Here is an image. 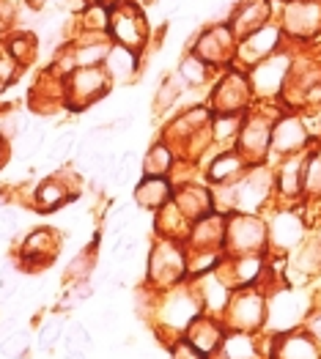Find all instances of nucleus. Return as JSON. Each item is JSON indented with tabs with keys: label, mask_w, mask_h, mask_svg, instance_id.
<instances>
[{
	"label": "nucleus",
	"mask_w": 321,
	"mask_h": 359,
	"mask_svg": "<svg viewBox=\"0 0 321 359\" xmlns=\"http://www.w3.org/2000/svg\"><path fill=\"white\" fill-rule=\"evenodd\" d=\"M223 324L228 332H244V334L261 332L266 327V291L258 285L234 288L223 313Z\"/></svg>",
	"instance_id": "f257e3e1"
},
{
	"label": "nucleus",
	"mask_w": 321,
	"mask_h": 359,
	"mask_svg": "<svg viewBox=\"0 0 321 359\" xmlns=\"http://www.w3.org/2000/svg\"><path fill=\"white\" fill-rule=\"evenodd\" d=\"M146 280L157 291H171L187 280V252L171 239L157 241L146 258Z\"/></svg>",
	"instance_id": "f03ea898"
},
{
	"label": "nucleus",
	"mask_w": 321,
	"mask_h": 359,
	"mask_svg": "<svg viewBox=\"0 0 321 359\" xmlns=\"http://www.w3.org/2000/svg\"><path fill=\"white\" fill-rule=\"evenodd\" d=\"M269 247V231L256 214L236 211L225 219V239H223V255L242 258V255H263Z\"/></svg>",
	"instance_id": "7ed1b4c3"
},
{
	"label": "nucleus",
	"mask_w": 321,
	"mask_h": 359,
	"mask_svg": "<svg viewBox=\"0 0 321 359\" xmlns=\"http://www.w3.org/2000/svg\"><path fill=\"white\" fill-rule=\"evenodd\" d=\"M66 88H69V104H72L74 110H83V107L93 104L96 99H102V96L107 93L110 77H107V72L99 69V66H83V69H77L74 74H69Z\"/></svg>",
	"instance_id": "20e7f679"
},
{
	"label": "nucleus",
	"mask_w": 321,
	"mask_h": 359,
	"mask_svg": "<svg viewBox=\"0 0 321 359\" xmlns=\"http://www.w3.org/2000/svg\"><path fill=\"white\" fill-rule=\"evenodd\" d=\"M250 83L242 74H225L209 96V110L217 116H239L250 104Z\"/></svg>",
	"instance_id": "39448f33"
},
{
	"label": "nucleus",
	"mask_w": 321,
	"mask_h": 359,
	"mask_svg": "<svg viewBox=\"0 0 321 359\" xmlns=\"http://www.w3.org/2000/svg\"><path fill=\"white\" fill-rule=\"evenodd\" d=\"M272 149V126L266 118H247L242 121L239 137H236V151L247 165H261L266 151Z\"/></svg>",
	"instance_id": "423d86ee"
},
{
	"label": "nucleus",
	"mask_w": 321,
	"mask_h": 359,
	"mask_svg": "<svg viewBox=\"0 0 321 359\" xmlns=\"http://www.w3.org/2000/svg\"><path fill=\"white\" fill-rule=\"evenodd\" d=\"M225 324H223V318H217V316H209V313H201L190 327L187 332L181 334L195 351H201L206 359L211 357L214 351H220L223 348V343H225Z\"/></svg>",
	"instance_id": "0eeeda50"
},
{
	"label": "nucleus",
	"mask_w": 321,
	"mask_h": 359,
	"mask_svg": "<svg viewBox=\"0 0 321 359\" xmlns=\"http://www.w3.org/2000/svg\"><path fill=\"white\" fill-rule=\"evenodd\" d=\"M289 72H291V60L289 58H277V55H269L256 63V69L250 72V90L258 93V96H277V90H283L286 80H289Z\"/></svg>",
	"instance_id": "6e6552de"
},
{
	"label": "nucleus",
	"mask_w": 321,
	"mask_h": 359,
	"mask_svg": "<svg viewBox=\"0 0 321 359\" xmlns=\"http://www.w3.org/2000/svg\"><path fill=\"white\" fill-rule=\"evenodd\" d=\"M269 359H321V348L308 332L296 327L291 332L272 334Z\"/></svg>",
	"instance_id": "1a4fd4ad"
},
{
	"label": "nucleus",
	"mask_w": 321,
	"mask_h": 359,
	"mask_svg": "<svg viewBox=\"0 0 321 359\" xmlns=\"http://www.w3.org/2000/svg\"><path fill=\"white\" fill-rule=\"evenodd\" d=\"M269 231V241L280 250V252H289L296 250L302 241H305V222L299 219V211L283 209L272 217V228Z\"/></svg>",
	"instance_id": "9d476101"
},
{
	"label": "nucleus",
	"mask_w": 321,
	"mask_h": 359,
	"mask_svg": "<svg viewBox=\"0 0 321 359\" xmlns=\"http://www.w3.org/2000/svg\"><path fill=\"white\" fill-rule=\"evenodd\" d=\"M310 143V135H308V126L305 121L296 118V116H286L272 126V149L283 156H294Z\"/></svg>",
	"instance_id": "9b49d317"
},
{
	"label": "nucleus",
	"mask_w": 321,
	"mask_h": 359,
	"mask_svg": "<svg viewBox=\"0 0 321 359\" xmlns=\"http://www.w3.org/2000/svg\"><path fill=\"white\" fill-rule=\"evenodd\" d=\"M173 206L190 222H195V219H201L204 214L209 211H214L211 206V189L209 187H201V184H181V187H173Z\"/></svg>",
	"instance_id": "f8f14e48"
},
{
	"label": "nucleus",
	"mask_w": 321,
	"mask_h": 359,
	"mask_svg": "<svg viewBox=\"0 0 321 359\" xmlns=\"http://www.w3.org/2000/svg\"><path fill=\"white\" fill-rule=\"evenodd\" d=\"M286 30L291 36H316L321 30V0H299L286 11Z\"/></svg>",
	"instance_id": "ddd939ff"
},
{
	"label": "nucleus",
	"mask_w": 321,
	"mask_h": 359,
	"mask_svg": "<svg viewBox=\"0 0 321 359\" xmlns=\"http://www.w3.org/2000/svg\"><path fill=\"white\" fill-rule=\"evenodd\" d=\"M302 173H305V159H299V154L286 156V162L275 173V192L291 203L299 201L302 198Z\"/></svg>",
	"instance_id": "4468645a"
},
{
	"label": "nucleus",
	"mask_w": 321,
	"mask_h": 359,
	"mask_svg": "<svg viewBox=\"0 0 321 359\" xmlns=\"http://www.w3.org/2000/svg\"><path fill=\"white\" fill-rule=\"evenodd\" d=\"M231 50H234V33L228 28H214L201 33L192 55H198L206 63H220V60L228 58Z\"/></svg>",
	"instance_id": "2eb2a0df"
},
{
	"label": "nucleus",
	"mask_w": 321,
	"mask_h": 359,
	"mask_svg": "<svg viewBox=\"0 0 321 359\" xmlns=\"http://www.w3.org/2000/svg\"><path fill=\"white\" fill-rule=\"evenodd\" d=\"M171 198H173V184L168 179H151V176H146L135 187V203L140 209L159 211L162 206L171 203Z\"/></svg>",
	"instance_id": "dca6fc26"
},
{
	"label": "nucleus",
	"mask_w": 321,
	"mask_h": 359,
	"mask_svg": "<svg viewBox=\"0 0 321 359\" xmlns=\"http://www.w3.org/2000/svg\"><path fill=\"white\" fill-rule=\"evenodd\" d=\"M277 44H280V30L263 28L261 25V28L253 30L250 36L242 39V55H244L247 60H253V63H258V60L275 55Z\"/></svg>",
	"instance_id": "f3484780"
},
{
	"label": "nucleus",
	"mask_w": 321,
	"mask_h": 359,
	"mask_svg": "<svg viewBox=\"0 0 321 359\" xmlns=\"http://www.w3.org/2000/svg\"><path fill=\"white\" fill-rule=\"evenodd\" d=\"M110 28H113L116 39L121 41V47H126V50L143 44V20L135 14V8H121V11H116Z\"/></svg>",
	"instance_id": "a211bd4d"
},
{
	"label": "nucleus",
	"mask_w": 321,
	"mask_h": 359,
	"mask_svg": "<svg viewBox=\"0 0 321 359\" xmlns=\"http://www.w3.org/2000/svg\"><path fill=\"white\" fill-rule=\"evenodd\" d=\"M250 165L242 159L239 151H223L211 159V168H209V181L217 187V184H228V181H236Z\"/></svg>",
	"instance_id": "6ab92c4d"
},
{
	"label": "nucleus",
	"mask_w": 321,
	"mask_h": 359,
	"mask_svg": "<svg viewBox=\"0 0 321 359\" xmlns=\"http://www.w3.org/2000/svg\"><path fill=\"white\" fill-rule=\"evenodd\" d=\"M171 170H173V149H171V143H154L146 151L143 173L151 176V179H168Z\"/></svg>",
	"instance_id": "aec40b11"
},
{
	"label": "nucleus",
	"mask_w": 321,
	"mask_h": 359,
	"mask_svg": "<svg viewBox=\"0 0 321 359\" xmlns=\"http://www.w3.org/2000/svg\"><path fill=\"white\" fill-rule=\"evenodd\" d=\"M53 233L47 231V228H39V231H33L25 241V247H22V255H25V261L30 264H44V261H50V255H53Z\"/></svg>",
	"instance_id": "412c9836"
},
{
	"label": "nucleus",
	"mask_w": 321,
	"mask_h": 359,
	"mask_svg": "<svg viewBox=\"0 0 321 359\" xmlns=\"http://www.w3.org/2000/svg\"><path fill=\"white\" fill-rule=\"evenodd\" d=\"M107 77L110 80H126V77H132L135 74V69H138V58L132 55V50H126V47H113L110 53H107Z\"/></svg>",
	"instance_id": "4be33fe9"
},
{
	"label": "nucleus",
	"mask_w": 321,
	"mask_h": 359,
	"mask_svg": "<svg viewBox=\"0 0 321 359\" xmlns=\"http://www.w3.org/2000/svg\"><path fill=\"white\" fill-rule=\"evenodd\" d=\"M69 201V192L63 187V181L53 179V181H44L39 189H36V206H41V211H53L58 209L60 203Z\"/></svg>",
	"instance_id": "5701e85b"
},
{
	"label": "nucleus",
	"mask_w": 321,
	"mask_h": 359,
	"mask_svg": "<svg viewBox=\"0 0 321 359\" xmlns=\"http://www.w3.org/2000/svg\"><path fill=\"white\" fill-rule=\"evenodd\" d=\"M302 195L310 201L321 198V156L310 154L305 159V173H302Z\"/></svg>",
	"instance_id": "b1692460"
},
{
	"label": "nucleus",
	"mask_w": 321,
	"mask_h": 359,
	"mask_svg": "<svg viewBox=\"0 0 321 359\" xmlns=\"http://www.w3.org/2000/svg\"><path fill=\"white\" fill-rule=\"evenodd\" d=\"M178 77H181L184 86L198 88V86H204L206 80H209V63L201 60L198 55H190V58L181 60V66H178Z\"/></svg>",
	"instance_id": "393cba45"
},
{
	"label": "nucleus",
	"mask_w": 321,
	"mask_h": 359,
	"mask_svg": "<svg viewBox=\"0 0 321 359\" xmlns=\"http://www.w3.org/2000/svg\"><path fill=\"white\" fill-rule=\"evenodd\" d=\"M28 348H30V337L25 330L8 332V334L0 340V354L8 359H22L28 354Z\"/></svg>",
	"instance_id": "a878e982"
},
{
	"label": "nucleus",
	"mask_w": 321,
	"mask_h": 359,
	"mask_svg": "<svg viewBox=\"0 0 321 359\" xmlns=\"http://www.w3.org/2000/svg\"><path fill=\"white\" fill-rule=\"evenodd\" d=\"M91 346H93V340H91V332H88L86 324L72 321V324L66 327V351H69V354H74V351L86 354Z\"/></svg>",
	"instance_id": "bb28decb"
},
{
	"label": "nucleus",
	"mask_w": 321,
	"mask_h": 359,
	"mask_svg": "<svg viewBox=\"0 0 321 359\" xmlns=\"http://www.w3.org/2000/svg\"><path fill=\"white\" fill-rule=\"evenodd\" d=\"M8 55L17 60V63H28V60L33 58V39H30L28 33L14 36V39L8 41Z\"/></svg>",
	"instance_id": "cd10ccee"
},
{
	"label": "nucleus",
	"mask_w": 321,
	"mask_h": 359,
	"mask_svg": "<svg viewBox=\"0 0 321 359\" xmlns=\"http://www.w3.org/2000/svg\"><path fill=\"white\" fill-rule=\"evenodd\" d=\"M63 327H66L63 318H50V321L41 327V332H39V348H41V351H50V348L58 343Z\"/></svg>",
	"instance_id": "c85d7f7f"
},
{
	"label": "nucleus",
	"mask_w": 321,
	"mask_h": 359,
	"mask_svg": "<svg viewBox=\"0 0 321 359\" xmlns=\"http://www.w3.org/2000/svg\"><path fill=\"white\" fill-rule=\"evenodd\" d=\"M302 330L308 332V334L316 340V346L321 348V302L308 310V316H305V321H302Z\"/></svg>",
	"instance_id": "c756f323"
},
{
	"label": "nucleus",
	"mask_w": 321,
	"mask_h": 359,
	"mask_svg": "<svg viewBox=\"0 0 321 359\" xmlns=\"http://www.w3.org/2000/svg\"><path fill=\"white\" fill-rule=\"evenodd\" d=\"M91 271H93V255H91V252L77 255V258L69 264V277H72V280H88Z\"/></svg>",
	"instance_id": "7c9ffc66"
},
{
	"label": "nucleus",
	"mask_w": 321,
	"mask_h": 359,
	"mask_svg": "<svg viewBox=\"0 0 321 359\" xmlns=\"http://www.w3.org/2000/svg\"><path fill=\"white\" fill-rule=\"evenodd\" d=\"M171 359H206L201 351H195L184 337H178L173 346H171Z\"/></svg>",
	"instance_id": "2f4dec72"
},
{
	"label": "nucleus",
	"mask_w": 321,
	"mask_h": 359,
	"mask_svg": "<svg viewBox=\"0 0 321 359\" xmlns=\"http://www.w3.org/2000/svg\"><path fill=\"white\" fill-rule=\"evenodd\" d=\"M17 66H20V63L11 58V55H0V86H6V83L14 80Z\"/></svg>",
	"instance_id": "473e14b6"
},
{
	"label": "nucleus",
	"mask_w": 321,
	"mask_h": 359,
	"mask_svg": "<svg viewBox=\"0 0 321 359\" xmlns=\"http://www.w3.org/2000/svg\"><path fill=\"white\" fill-rule=\"evenodd\" d=\"M72 151V135H60L58 140L53 143V149H50V159H63L66 154Z\"/></svg>",
	"instance_id": "72a5a7b5"
},
{
	"label": "nucleus",
	"mask_w": 321,
	"mask_h": 359,
	"mask_svg": "<svg viewBox=\"0 0 321 359\" xmlns=\"http://www.w3.org/2000/svg\"><path fill=\"white\" fill-rule=\"evenodd\" d=\"M14 228H17V217H14L11 211L0 209V239L11 236V233H14Z\"/></svg>",
	"instance_id": "f704fd0d"
},
{
	"label": "nucleus",
	"mask_w": 321,
	"mask_h": 359,
	"mask_svg": "<svg viewBox=\"0 0 321 359\" xmlns=\"http://www.w3.org/2000/svg\"><path fill=\"white\" fill-rule=\"evenodd\" d=\"M66 359H86V354H80V351H74V354H69Z\"/></svg>",
	"instance_id": "c9c22d12"
},
{
	"label": "nucleus",
	"mask_w": 321,
	"mask_h": 359,
	"mask_svg": "<svg viewBox=\"0 0 321 359\" xmlns=\"http://www.w3.org/2000/svg\"><path fill=\"white\" fill-rule=\"evenodd\" d=\"M6 198H8V195H6V192H3V189H0V206H3V203H6Z\"/></svg>",
	"instance_id": "e433bc0d"
},
{
	"label": "nucleus",
	"mask_w": 321,
	"mask_h": 359,
	"mask_svg": "<svg viewBox=\"0 0 321 359\" xmlns=\"http://www.w3.org/2000/svg\"><path fill=\"white\" fill-rule=\"evenodd\" d=\"M0 162H3V146H0Z\"/></svg>",
	"instance_id": "4c0bfd02"
},
{
	"label": "nucleus",
	"mask_w": 321,
	"mask_h": 359,
	"mask_svg": "<svg viewBox=\"0 0 321 359\" xmlns=\"http://www.w3.org/2000/svg\"><path fill=\"white\" fill-rule=\"evenodd\" d=\"M86 3H93V0H86Z\"/></svg>",
	"instance_id": "58836bf2"
}]
</instances>
